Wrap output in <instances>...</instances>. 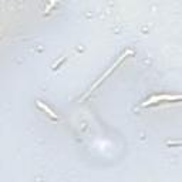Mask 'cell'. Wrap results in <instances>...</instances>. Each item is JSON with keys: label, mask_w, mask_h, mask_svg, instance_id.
Here are the masks:
<instances>
[{"label": "cell", "mask_w": 182, "mask_h": 182, "mask_svg": "<svg viewBox=\"0 0 182 182\" xmlns=\"http://www.w3.org/2000/svg\"><path fill=\"white\" fill-rule=\"evenodd\" d=\"M172 100L179 101L181 97H179V95H168V94H162V95H152V97L148 98L147 101H144L141 105H142V107H148V105H152V104H155V103H159V101H172Z\"/></svg>", "instance_id": "6da1fadb"}, {"label": "cell", "mask_w": 182, "mask_h": 182, "mask_svg": "<svg viewBox=\"0 0 182 182\" xmlns=\"http://www.w3.org/2000/svg\"><path fill=\"white\" fill-rule=\"evenodd\" d=\"M63 61H64V57H60V60L57 61V63H54V65H53V68H54V70H56L57 67H58V65H60V63H63Z\"/></svg>", "instance_id": "3957f363"}, {"label": "cell", "mask_w": 182, "mask_h": 182, "mask_svg": "<svg viewBox=\"0 0 182 182\" xmlns=\"http://www.w3.org/2000/svg\"><path fill=\"white\" fill-rule=\"evenodd\" d=\"M37 107L40 108V110H43L44 112H47V114H48V115H50L53 120H57V114H54V111H53V110L48 107V105H46V104L41 103V101H37Z\"/></svg>", "instance_id": "7a4b0ae2"}, {"label": "cell", "mask_w": 182, "mask_h": 182, "mask_svg": "<svg viewBox=\"0 0 182 182\" xmlns=\"http://www.w3.org/2000/svg\"><path fill=\"white\" fill-rule=\"evenodd\" d=\"M54 5H56V0H51V3H50V5H48V6H47V9H46V13H48V10L51 9V7H53V6H54Z\"/></svg>", "instance_id": "277c9868"}]
</instances>
